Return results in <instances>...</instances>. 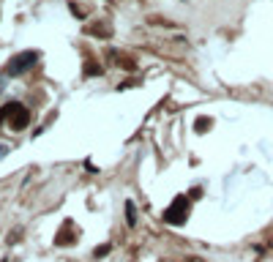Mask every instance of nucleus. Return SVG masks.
Segmentation results:
<instances>
[{"mask_svg": "<svg viewBox=\"0 0 273 262\" xmlns=\"http://www.w3.org/2000/svg\"><path fill=\"white\" fill-rule=\"evenodd\" d=\"M33 60H36V55H33V52H25V55L14 57V60L8 63V74H22V71H25V68L33 63Z\"/></svg>", "mask_w": 273, "mask_h": 262, "instance_id": "1", "label": "nucleus"}]
</instances>
